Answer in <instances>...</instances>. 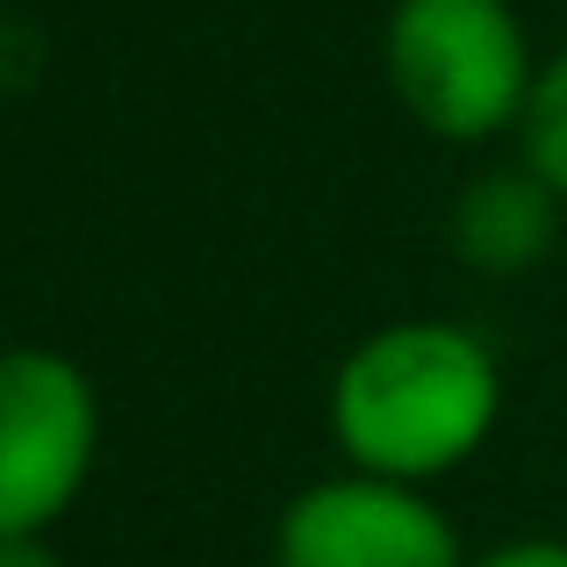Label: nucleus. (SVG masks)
Wrapping results in <instances>:
<instances>
[{"instance_id":"nucleus-8","label":"nucleus","mask_w":567,"mask_h":567,"mask_svg":"<svg viewBox=\"0 0 567 567\" xmlns=\"http://www.w3.org/2000/svg\"><path fill=\"white\" fill-rule=\"evenodd\" d=\"M0 567H65L51 539H0Z\"/></svg>"},{"instance_id":"nucleus-1","label":"nucleus","mask_w":567,"mask_h":567,"mask_svg":"<svg viewBox=\"0 0 567 567\" xmlns=\"http://www.w3.org/2000/svg\"><path fill=\"white\" fill-rule=\"evenodd\" d=\"M323 410L352 474L431 488L488 445L503 416V367L467 323L410 317L338 360Z\"/></svg>"},{"instance_id":"nucleus-4","label":"nucleus","mask_w":567,"mask_h":567,"mask_svg":"<svg viewBox=\"0 0 567 567\" xmlns=\"http://www.w3.org/2000/svg\"><path fill=\"white\" fill-rule=\"evenodd\" d=\"M274 567H474L424 488L381 474L309 482L274 525Z\"/></svg>"},{"instance_id":"nucleus-6","label":"nucleus","mask_w":567,"mask_h":567,"mask_svg":"<svg viewBox=\"0 0 567 567\" xmlns=\"http://www.w3.org/2000/svg\"><path fill=\"white\" fill-rule=\"evenodd\" d=\"M517 137H525V166L567 202V51H554V58L539 65Z\"/></svg>"},{"instance_id":"nucleus-2","label":"nucleus","mask_w":567,"mask_h":567,"mask_svg":"<svg viewBox=\"0 0 567 567\" xmlns=\"http://www.w3.org/2000/svg\"><path fill=\"white\" fill-rule=\"evenodd\" d=\"M381 65L410 123L445 144H488L525 123L539 58L511 0H395Z\"/></svg>"},{"instance_id":"nucleus-5","label":"nucleus","mask_w":567,"mask_h":567,"mask_svg":"<svg viewBox=\"0 0 567 567\" xmlns=\"http://www.w3.org/2000/svg\"><path fill=\"white\" fill-rule=\"evenodd\" d=\"M560 194L539 181L532 166L488 173L453 202V251L482 274H525L554 251L560 237Z\"/></svg>"},{"instance_id":"nucleus-3","label":"nucleus","mask_w":567,"mask_h":567,"mask_svg":"<svg viewBox=\"0 0 567 567\" xmlns=\"http://www.w3.org/2000/svg\"><path fill=\"white\" fill-rule=\"evenodd\" d=\"M101 460V395L51 346H0V539H51Z\"/></svg>"},{"instance_id":"nucleus-7","label":"nucleus","mask_w":567,"mask_h":567,"mask_svg":"<svg viewBox=\"0 0 567 567\" xmlns=\"http://www.w3.org/2000/svg\"><path fill=\"white\" fill-rule=\"evenodd\" d=\"M474 567H567V539H511V546H488Z\"/></svg>"}]
</instances>
